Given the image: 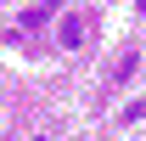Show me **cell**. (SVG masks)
I'll return each mask as SVG.
<instances>
[{
	"instance_id": "1",
	"label": "cell",
	"mask_w": 146,
	"mask_h": 141,
	"mask_svg": "<svg viewBox=\"0 0 146 141\" xmlns=\"http://www.w3.org/2000/svg\"><path fill=\"white\" fill-rule=\"evenodd\" d=\"M84 34H90V28H84V17H79V11H68V17H62V28H56V45H62V51H79V45H84Z\"/></svg>"
},
{
	"instance_id": "2",
	"label": "cell",
	"mask_w": 146,
	"mask_h": 141,
	"mask_svg": "<svg viewBox=\"0 0 146 141\" xmlns=\"http://www.w3.org/2000/svg\"><path fill=\"white\" fill-rule=\"evenodd\" d=\"M135 68H141V51H124L118 62H112V73H107V85H112V90H118V85H129V79H135Z\"/></svg>"
},
{
	"instance_id": "3",
	"label": "cell",
	"mask_w": 146,
	"mask_h": 141,
	"mask_svg": "<svg viewBox=\"0 0 146 141\" xmlns=\"http://www.w3.org/2000/svg\"><path fill=\"white\" fill-rule=\"evenodd\" d=\"M141 119H146V96H135V102L124 107V124H141Z\"/></svg>"
},
{
	"instance_id": "4",
	"label": "cell",
	"mask_w": 146,
	"mask_h": 141,
	"mask_svg": "<svg viewBox=\"0 0 146 141\" xmlns=\"http://www.w3.org/2000/svg\"><path fill=\"white\" fill-rule=\"evenodd\" d=\"M56 6H68V0H45V11H56Z\"/></svg>"
},
{
	"instance_id": "5",
	"label": "cell",
	"mask_w": 146,
	"mask_h": 141,
	"mask_svg": "<svg viewBox=\"0 0 146 141\" xmlns=\"http://www.w3.org/2000/svg\"><path fill=\"white\" fill-rule=\"evenodd\" d=\"M34 141H51V136H34Z\"/></svg>"
}]
</instances>
